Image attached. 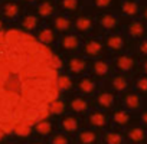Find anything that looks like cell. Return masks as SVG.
Masks as SVG:
<instances>
[{"mask_svg": "<svg viewBox=\"0 0 147 144\" xmlns=\"http://www.w3.org/2000/svg\"><path fill=\"white\" fill-rule=\"evenodd\" d=\"M52 52L32 35L9 43L0 32V130L10 134L29 110L48 104L46 94L56 87L58 72L49 66Z\"/></svg>", "mask_w": 147, "mask_h": 144, "instance_id": "cell-1", "label": "cell"}, {"mask_svg": "<svg viewBox=\"0 0 147 144\" xmlns=\"http://www.w3.org/2000/svg\"><path fill=\"white\" fill-rule=\"evenodd\" d=\"M123 107L131 114H138L146 107V101L136 91H127L123 95Z\"/></svg>", "mask_w": 147, "mask_h": 144, "instance_id": "cell-2", "label": "cell"}, {"mask_svg": "<svg viewBox=\"0 0 147 144\" xmlns=\"http://www.w3.org/2000/svg\"><path fill=\"white\" fill-rule=\"evenodd\" d=\"M125 32H127V36L140 42L143 39L147 38V23H144L141 19H136V20H131L127 28H125Z\"/></svg>", "mask_w": 147, "mask_h": 144, "instance_id": "cell-3", "label": "cell"}, {"mask_svg": "<svg viewBox=\"0 0 147 144\" xmlns=\"http://www.w3.org/2000/svg\"><path fill=\"white\" fill-rule=\"evenodd\" d=\"M136 65H137V61L134 56L128 55V53H123V55H118L117 59H115V69L120 72V75H128L136 69Z\"/></svg>", "mask_w": 147, "mask_h": 144, "instance_id": "cell-4", "label": "cell"}, {"mask_svg": "<svg viewBox=\"0 0 147 144\" xmlns=\"http://www.w3.org/2000/svg\"><path fill=\"white\" fill-rule=\"evenodd\" d=\"M125 141L130 144H144L147 138V130H144L140 124L130 125L125 131Z\"/></svg>", "mask_w": 147, "mask_h": 144, "instance_id": "cell-5", "label": "cell"}, {"mask_svg": "<svg viewBox=\"0 0 147 144\" xmlns=\"http://www.w3.org/2000/svg\"><path fill=\"white\" fill-rule=\"evenodd\" d=\"M141 3L138 0H123V3L120 5V10L125 17H130L131 20L140 19L141 16Z\"/></svg>", "mask_w": 147, "mask_h": 144, "instance_id": "cell-6", "label": "cell"}, {"mask_svg": "<svg viewBox=\"0 0 147 144\" xmlns=\"http://www.w3.org/2000/svg\"><path fill=\"white\" fill-rule=\"evenodd\" d=\"M131 121H133V114L128 112V111L124 110V108L117 110V111H114V114H113V122H114L117 127L128 128V127L131 125Z\"/></svg>", "mask_w": 147, "mask_h": 144, "instance_id": "cell-7", "label": "cell"}, {"mask_svg": "<svg viewBox=\"0 0 147 144\" xmlns=\"http://www.w3.org/2000/svg\"><path fill=\"white\" fill-rule=\"evenodd\" d=\"M107 46L113 50V52H121L125 48V36L120 35V33H111L107 38Z\"/></svg>", "mask_w": 147, "mask_h": 144, "instance_id": "cell-8", "label": "cell"}, {"mask_svg": "<svg viewBox=\"0 0 147 144\" xmlns=\"http://www.w3.org/2000/svg\"><path fill=\"white\" fill-rule=\"evenodd\" d=\"M111 87L115 92H127L128 88H130V81L125 75H115L113 79H111Z\"/></svg>", "mask_w": 147, "mask_h": 144, "instance_id": "cell-9", "label": "cell"}, {"mask_svg": "<svg viewBox=\"0 0 147 144\" xmlns=\"http://www.w3.org/2000/svg\"><path fill=\"white\" fill-rule=\"evenodd\" d=\"M97 102L104 110H111L115 105V95L113 92H101L97 97Z\"/></svg>", "mask_w": 147, "mask_h": 144, "instance_id": "cell-10", "label": "cell"}, {"mask_svg": "<svg viewBox=\"0 0 147 144\" xmlns=\"http://www.w3.org/2000/svg\"><path fill=\"white\" fill-rule=\"evenodd\" d=\"M133 85H134V91L146 100L147 98V77L146 75H138L134 79Z\"/></svg>", "mask_w": 147, "mask_h": 144, "instance_id": "cell-11", "label": "cell"}, {"mask_svg": "<svg viewBox=\"0 0 147 144\" xmlns=\"http://www.w3.org/2000/svg\"><path fill=\"white\" fill-rule=\"evenodd\" d=\"M105 144H125V135L120 131H108L104 135Z\"/></svg>", "mask_w": 147, "mask_h": 144, "instance_id": "cell-12", "label": "cell"}, {"mask_svg": "<svg viewBox=\"0 0 147 144\" xmlns=\"http://www.w3.org/2000/svg\"><path fill=\"white\" fill-rule=\"evenodd\" d=\"M100 23H101L102 28H105V29H108V30H113V29H115V28L120 25V19H118L117 16H113V15H104V16L101 17Z\"/></svg>", "mask_w": 147, "mask_h": 144, "instance_id": "cell-13", "label": "cell"}, {"mask_svg": "<svg viewBox=\"0 0 147 144\" xmlns=\"http://www.w3.org/2000/svg\"><path fill=\"white\" fill-rule=\"evenodd\" d=\"M88 121L92 127L95 128H101L107 124V115L102 114V112H92L90 117H88Z\"/></svg>", "mask_w": 147, "mask_h": 144, "instance_id": "cell-14", "label": "cell"}, {"mask_svg": "<svg viewBox=\"0 0 147 144\" xmlns=\"http://www.w3.org/2000/svg\"><path fill=\"white\" fill-rule=\"evenodd\" d=\"M102 50V43L100 40H91L85 45V53L88 56H97Z\"/></svg>", "mask_w": 147, "mask_h": 144, "instance_id": "cell-15", "label": "cell"}, {"mask_svg": "<svg viewBox=\"0 0 147 144\" xmlns=\"http://www.w3.org/2000/svg\"><path fill=\"white\" fill-rule=\"evenodd\" d=\"M85 68H87L85 61H82L80 58H74L69 62V69H71V72H74V74H82V72L85 71Z\"/></svg>", "mask_w": 147, "mask_h": 144, "instance_id": "cell-16", "label": "cell"}, {"mask_svg": "<svg viewBox=\"0 0 147 144\" xmlns=\"http://www.w3.org/2000/svg\"><path fill=\"white\" fill-rule=\"evenodd\" d=\"M94 72L98 77H105L108 72H110V65L105 61H97L94 63Z\"/></svg>", "mask_w": 147, "mask_h": 144, "instance_id": "cell-17", "label": "cell"}, {"mask_svg": "<svg viewBox=\"0 0 147 144\" xmlns=\"http://www.w3.org/2000/svg\"><path fill=\"white\" fill-rule=\"evenodd\" d=\"M62 127L68 133H74V131H77V128H78V121H77V118H74V117H65L62 120Z\"/></svg>", "mask_w": 147, "mask_h": 144, "instance_id": "cell-18", "label": "cell"}, {"mask_svg": "<svg viewBox=\"0 0 147 144\" xmlns=\"http://www.w3.org/2000/svg\"><path fill=\"white\" fill-rule=\"evenodd\" d=\"M80 141L82 144H95L97 141V134L91 130H87V131H82L80 134Z\"/></svg>", "mask_w": 147, "mask_h": 144, "instance_id": "cell-19", "label": "cell"}, {"mask_svg": "<svg viewBox=\"0 0 147 144\" xmlns=\"http://www.w3.org/2000/svg\"><path fill=\"white\" fill-rule=\"evenodd\" d=\"M80 45V40L77 36H74V35H69V36H65L62 39V46L65 49H77Z\"/></svg>", "mask_w": 147, "mask_h": 144, "instance_id": "cell-20", "label": "cell"}, {"mask_svg": "<svg viewBox=\"0 0 147 144\" xmlns=\"http://www.w3.org/2000/svg\"><path fill=\"white\" fill-rule=\"evenodd\" d=\"M3 13L7 19H15L19 15V6L16 3H7L3 9Z\"/></svg>", "mask_w": 147, "mask_h": 144, "instance_id": "cell-21", "label": "cell"}, {"mask_svg": "<svg viewBox=\"0 0 147 144\" xmlns=\"http://www.w3.org/2000/svg\"><path fill=\"white\" fill-rule=\"evenodd\" d=\"M80 89L82 92H85V94H91L95 89V82L92 79H90V78H85V79H82L80 82Z\"/></svg>", "mask_w": 147, "mask_h": 144, "instance_id": "cell-22", "label": "cell"}, {"mask_svg": "<svg viewBox=\"0 0 147 144\" xmlns=\"http://www.w3.org/2000/svg\"><path fill=\"white\" fill-rule=\"evenodd\" d=\"M87 107H88V104H87V101L82 100V98H75V100L71 102V108H72L74 111H77V112H82V111H85Z\"/></svg>", "mask_w": 147, "mask_h": 144, "instance_id": "cell-23", "label": "cell"}, {"mask_svg": "<svg viewBox=\"0 0 147 144\" xmlns=\"http://www.w3.org/2000/svg\"><path fill=\"white\" fill-rule=\"evenodd\" d=\"M36 131L39 134H42V135H46V134H49L52 131V124L49 121H45V120L39 121V122H36Z\"/></svg>", "mask_w": 147, "mask_h": 144, "instance_id": "cell-24", "label": "cell"}, {"mask_svg": "<svg viewBox=\"0 0 147 144\" xmlns=\"http://www.w3.org/2000/svg\"><path fill=\"white\" fill-rule=\"evenodd\" d=\"M38 12H39V15H40V16L48 17V16H51V15H52V12H53V6H52L51 3H48V2L40 3V5H39V7H38Z\"/></svg>", "mask_w": 147, "mask_h": 144, "instance_id": "cell-25", "label": "cell"}, {"mask_svg": "<svg viewBox=\"0 0 147 144\" xmlns=\"http://www.w3.org/2000/svg\"><path fill=\"white\" fill-rule=\"evenodd\" d=\"M39 40L45 45V43H51L52 40H53V32L51 30V29H43V30H40V33H39Z\"/></svg>", "mask_w": 147, "mask_h": 144, "instance_id": "cell-26", "label": "cell"}, {"mask_svg": "<svg viewBox=\"0 0 147 144\" xmlns=\"http://www.w3.org/2000/svg\"><path fill=\"white\" fill-rule=\"evenodd\" d=\"M75 26H77L78 30H88V29H91L92 22H91V19H88V17H80V19L77 20Z\"/></svg>", "mask_w": 147, "mask_h": 144, "instance_id": "cell-27", "label": "cell"}, {"mask_svg": "<svg viewBox=\"0 0 147 144\" xmlns=\"http://www.w3.org/2000/svg\"><path fill=\"white\" fill-rule=\"evenodd\" d=\"M71 85H72V82H71V79L68 78V77H58V79H56V87H58V89L59 91H63V89H68V88H71Z\"/></svg>", "mask_w": 147, "mask_h": 144, "instance_id": "cell-28", "label": "cell"}, {"mask_svg": "<svg viewBox=\"0 0 147 144\" xmlns=\"http://www.w3.org/2000/svg\"><path fill=\"white\" fill-rule=\"evenodd\" d=\"M63 110H65V104L59 100L49 104V112H52V114H61V112H63Z\"/></svg>", "mask_w": 147, "mask_h": 144, "instance_id": "cell-29", "label": "cell"}, {"mask_svg": "<svg viewBox=\"0 0 147 144\" xmlns=\"http://www.w3.org/2000/svg\"><path fill=\"white\" fill-rule=\"evenodd\" d=\"M69 26H71V23L66 17H56L55 19V28L58 30H66V29H69Z\"/></svg>", "mask_w": 147, "mask_h": 144, "instance_id": "cell-30", "label": "cell"}, {"mask_svg": "<svg viewBox=\"0 0 147 144\" xmlns=\"http://www.w3.org/2000/svg\"><path fill=\"white\" fill-rule=\"evenodd\" d=\"M23 26H25V29H28V30H33V29L38 26V17H35V16H28V17H25Z\"/></svg>", "mask_w": 147, "mask_h": 144, "instance_id": "cell-31", "label": "cell"}, {"mask_svg": "<svg viewBox=\"0 0 147 144\" xmlns=\"http://www.w3.org/2000/svg\"><path fill=\"white\" fill-rule=\"evenodd\" d=\"M137 53L143 59L147 58V38L143 39V40H140V42H137Z\"/></svg>", "mask_w": 147, "mask_h": 144, "instance_id": "cell-32", "label": "cell"}, {"mask_svg": "<svg viewBox=\"0 0 147 144\" xmlns=\"http://www.w3.org/2000/svg\"><path fill=\"white\" fill-rule=\"evenodd\" d=\"M30 128H32V127H29V125H26V124L23 122V124H20V125H18V127L15 128V133H16L18 135H20V137H26V135L30 134Z\"/></svg>", "mask_w": 147, "mask_h": 144, "instance_id": "cell-33", "label": "cell"}, {"mask_svg": "<svg viewBox=\"0 0 147 144\" xmlns=\"http://www.w3.org/2000/svg\"><path fill=\"white\" fill-rule=\"evenodd\" d=\"M138 124L144 128V130H147V107H144L140 112H138Z\"/></svg>", "mask_w": 147, "mask_h": 144, "instance_id": "cell-34", "label": "cell"}, {"mask_svg": "<svg viewBox=\"0 0 147 144\" xmlns=\"http://www.w3.org/2000/svg\"><path fill=\"white\" fill-rule=\"evenodd\" d=\"M49 66H51L52 69L58 71V69L62 66V61H61V58H59V56H56V55H52V56H51V59H49Z\"/></svg>", "mask_w": 147, "mask_h": 144, "instance_id": "cell-35", "label": "cell"}, {"mask_svg": "<svg viewBox=\"0 0 147 144\" xmlns=\"http://www.w3.org/2000/svg\"><path fill=\"white\" fill-rule=\"evenodd\" d=\"M62 6L66 10H74V9H77V6H78V0H63Z\"/></svg>", "mask_w": 147, "mask_h": 144, "instance_id": "cell-36", "label": "cell"}, {"mask_svg": "<svg viewBox=\"0 0 147 144\" xmlns=\"http://www.w3.org/2000/svg\"><path fill=\"white\" fill-rule=\"evenodd\" d=\"M113 5V0H95V6L100 9H107Z\"/></svg>", "mask_w": 147, "mask_h": 144, "instance_id": "cell-37", "label": "cell"}, {"mask_svg": "<svg viewBox=\"0 0 147 144\" xmlns=\"http://www.w3.org/2000/svg\"><path fill=\"white\" fill-rule=\"evenodd\" d=\"M52 144H68V138L62 134H58L52 138Z\"/></svg>", "mask_w": 147, "mask_h": 144, "instance_id": "cell-38", "label": "cell"}, {"mask_svg": "<svg viewBox=\"0 0 147 144\" xmlns=\"http://www.w3.org/2000/svg\"><path fill=\"white\" fill-rule=\"evenodd\" d=\"M140 75H146L147 77V58L140 62Z\"/></svg>", "mask_w": 147, "mask_h": 144, "instance_id": "cell-39", "label": "cell"}, {"mask_svg": "<svg viewBox=\"0 0 147 144\" xmlns=\"http://www.w3.org/2000/svg\"><path fill=\"white\" fill-rule=\"evenodd\" d=\"M141 20L144 22V23H147V3H146V6L144 7H141Z\"/></svg>", "mask_w": 147, "mask_h": 144, "instance_id": "cell-40", "label": "cell"}, {"mask_svg": "<svg viewBox=\"0 0 147 144\" xmlns=\"http://www.w3.org/2000/svg\"><path fill=\"white\" fill-rule=\"evenodd\" d=\"M3 137H5V133H3V131H2V130H0V140H2V138H3Z\"/></svg>", "mask_w": 147, "mask_h": 144, "instance_id": "cell-41", "label": "cell"}, {"mask_svg": "<svg viewBox=\"0 0 147 144\" xmlns=\"http://www.w3.org/2000/svg\"><path fill=\"white\" fill-rule=\"evenodd\" d=\"M2 26H3V25H2V22H0V32H2Z\"/></svg>", "mask_w": 147, "mask_h": 144, "instance_id": "cell-42", "label": "cell"}, {"mask_svg": "<svg viewBox=\"0 0 147 144\" xmlns=\"http://www.w3.org/2000/svg\"><path fill=\"white\" fill-rule=\"evenodd\" d=\"M144 144H147V138H146V143H144Z\"/></svg>", "mask_w": 147, "mask_h": 144, "instance_id": "cell-43", "label": "cell"}, {"mask_svg": "<svg viewBox=\"0 0 147 144\" xmlns=\"http://www.w3.org/2000/svg\"><path fill=\"white\" fill-rule=\"evenodd\" d=\"M33 144H39V143H33Z\"/></svg>", "mask_w": 147, "mask_h": 144, "instance_id": "cell-44", "label": "cell"}]
</instances>
